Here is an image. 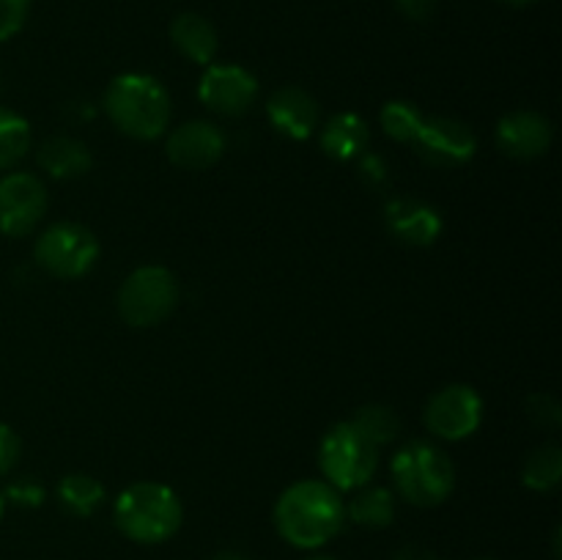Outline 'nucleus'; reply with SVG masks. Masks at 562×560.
Masks as SVG:
<instances>
[{"mask_svg":"<svg viewBox=\"0 0 562 560\" xmlns=\"http://www.w3.org/2000/svg\"><path fill=\"white\" fill-rule=\"evenodd\" d=\"M346 522V505L327 481H296L274 505V527L296 549H318L333 541Z\"/></svg>","mask_w":562,"mask_h":560,"instance_id":"f257e3e1","label":"nucleus"},{"mask_svg":"<svg viewBox=\"0 0 562 560\" xmlns=\"http://www.w3.org/2000/svg\"><path fill=\"white\" fill-rule=\"evenodd\" d=\"M104 113L132 141H157L170 124V97L157 77L126 71L104 91Z\"/></svg>","mask_w":562,"mask_h":560,"instance_id":"f03ea898","label":"nucleus"},{"mask_svg":"<svg viewBox=\"0 0 562 560\" xmlns=\"http://www.w3.org/2000/svg\"><path fill=\"white\" fill-rule=\"evenodd\" d=\"M115 527L130 541L162 544L179 533L184 522V505L179 494L157 481H140L126 486L113 505Z\"/></svg>","mask_w":562,"mask_h":560,"instance_id":"7ed1b4c3","label":"nucleus"},{"mask_svg":"<svg viewBox=\"0 0 562 560\" xmlns=\"http://www.w3.org/2000/svg\"><path fill=\"white\" fill-rule=\"evenodd\" d=\"M393 483L406 503L434 508L445 503L456 486V467L442 448L426 439L404 445L393 456Z\"/></svg>","mask_w":562,"mask_h":560,"instance_id":"20e7f679","label":"nucleus"},{"mask_svg":"<svg viewBox=\"0 0 562 560\" xmlns=\"http://www.w3.org/2000/svg\"><path fill=\"white\" fill-rule=\"evenodd\" d=\"M318 467L333 489L357 492L376 475L379 445L355 421L335 423L322 439Z\"/></svg>","mask_w":562,"mask_h":560,"instance_id":"39448f33","label":"nucleus"},{"mask_svg":"<svg viewBox=\"0 0 562 560\" xmlns=\"http://www.w3.org/2000/svg\"><path fill=\"white\" fill-rule=\"evenodd\" d=\"M179 296L181 291L176 275L159 264H146L126 275L119 296H115V305H119V316L130 327L146 329L162 324L176 311Z\"/></svg>","mask_w":562,"mask_h":560,"instance_id":"423d86ee","label":"nucleus"},{"mask_svg":"<svg viewBox=\"0 0 562 560\" xmlns=\"http://www.w3.org/2000/svg\"><path fill=\"white\" fill-rule=\"evenodd\" d=\"M36 264L58 280L82 278L99 258V239L80 223H55L38 236L33 247Z\"/></svg>","mask_w":562,"mask_h":560,"instance_id":"0eeeda50","label":"nucleus"},{"mask_svg":"<svg viewBox=\"0 0 562 560\" xmlns=\"http://www.w3.org/2000/svg\"><path fill=\"white\" fill-rule=\"evenodd\" d=\"M423 423L428 432L448 443L472 437L483 423V399L470 384H448L428 399Z\"/></svg>","mask_w":562,"mask_h":560,"instance_id":"6e6552de","label":"nucleus"},{"mask_svg":"<svg viewBox=\"0 0 562 560\" xmlns=\"http://www.w3.org/2000/svg\"><path fill=\"white\" fill-rule=\"evenodd\" d=\"M49 195L44 181L27 170H14L0 179V234L27 236L47 214Z\"/></svg>","mask_w":562,"mask_h":560,"instance_id":"1a4fd4ad","label":"nucleus"},{"mask_svg":"<svg viewBox=\"0 0 562 560\" xmlns=\"http://www.w3.org/2000/svg\"><path fill=\"white\" fill-rule=\"evenodd\" d=\"M258 97L256 75L236 64H209L198 82V99L206 104L212 113L236 119L252 108Z\"/></svg>","mask_w":562,"mask_h":560,"instance_id":"9d476101","label":"nucleus"},{"mask_svg":"<svg viewBox=\"0 0 562 560\" xmlns=\"http://www.w3.org/2000/svg\"><path fill=\"white\" fill-rule=\"evenodd\" d=\"M412 146H417V154L428 165L456 168V165H464L475 157L477 141L475 132L464 121L450 119V115H431V119L426 115L420 135Z\"/></svg>","mask_w":562,"mask_h":560,"instance_id":"9b49d317","label":"nucleus"},{"mask_svg":"<svg viewBox=\"0 0 562 560\" xmlns=\"http://www.w3.org/2000/svg\"><path fill=\"white\" fill-rule=\"evenodd\" d=\"M165 154L181 170H206L225 154V135L212 121H187L165 143Z\"/></svg>","mask_w":562,"mask_h":560,"instance_id":"f8f14e48","label":"nucleus"},{"mask_svg":"<svg viewBox=\"0 0 562 560\" xmlns=\"http://www.w3.org/2000/svg\"><path fill=\"white\" fill-rule=\"evenodd\" d=\"M552 124L536 110H514L497 124L499 152L514 159H536L552 148Z\"/></svg>","mask_w":562,"mask_h":560,"instance_id":"ddd939ff","label":"nucleus"},{"mask_svg":"<svg viewBox=\"0 0 562 560\" xmlns=\"http://www.w3.org/2000/svg\"><path fill=\"white\" fill-rule=\"evenodd\" d=\"M269 124L289 141H307L318 130L322 110L318 102L300 86H283L267 102Z\"/></svg>","mask_w":562,"mask_h":560,"instance_id":"4468645a","label":"nucleus"},{"mask_svg":"<svg viewBox=\"0 0 562 560\" xmlns=\"http://www.w3.org/2000/svg\"><path fill=\"white\" fill-rule=\"evenodd\" d=\"M384 220L393 231L395 239L406 242L412 247H428L442 234V217L428 203L415 198H395L384 206Z\"/></svg>","mask_w":562,"mask_h":560,"instance_id":"2eb2a0df","label":"nucleus"},{"mask_svg":"<svg viewBox=\"0 0 562 560\" xmlns=\"http://www.w3.org/2000/svg\"><path fill=\"white\" fill-rule=\"evenodd\" d=\"M36 159L38 168H42L44 173L60 181L80 179V176H86L93 165L91 148L69 135H58L44 141L42 146H38Z\"/></svg>","mask_w":562,"mask_h":560,"instance_id":"dca6fc26","label":"nucleus"},{"mask_svg":"<svg viewBox=\"0 0 562 560\" xmlns=\"http://www.w3.org/2000/svg\"><path fill=\"white\" fill-rule=\"evenodd\" d=\"M170 42L187 60L201 66L212 64L220 47L214 25L195 11H184V14L176 16L173 25H170Z\"/></svg>","mask_w":562,"mask_h":560,"instance_id":"f3484780","label":"nucleus"},{"mask_svg":"<svg viewBox=\"0 0 562 560\" xmlns=\"http://www.w3.org/2000/svg\"><path fill=\"white\" fill-rule=\"evenodd\" d=\"M368 146V124L357 113H338L322 126V148L338 163L360 157Z\"/></svg>","mask_w":562,"mask_h":560,"instance_id":"a211bd4d","label":"nucleus"},{"mask_svg":"<svg viewBox=\"0 0 562 560\" xmlns=\"http://www.w3.org/2000/svg\"><path fill=\"white\" fill-rule=\"evenodd\" d=\"M346 516L362 527H387L395 519V497L384 486H362L346 505Z\"/></svg>","mask_w":562,"mask_h":560,"instance_id":"6ab92c4d","label":"nucleus"},{"mask_svg":"<svg viewBox=\"0 0 562 560\" xmlns=\"http://www.w3.org/2000/svg\"><path fill=\"white\" fill-rule=\"evenodd\" d=\"M562 481V450L558 445H541L521 464V483L532 492H552Z\"/></svg>","mask_w":562,"mask_h":560,"instance_id":"aec40b11","label":"nucleus"},{"mask_svg":"<svg viewBox=\"0 0 562 560\" xmlns=\"http://www.w3.org/2000/svg\"><path fill=\"white\" fill-rule=\"evenodd\" d=\"M58 500L69 514L91 516L102 505L104 486L88 472H71L58 483Z\"/></svg>","mask_w":562,"mask_h":560,"instance_id":"412c9836","label":"nucleus"},{"mask_svg":"<svg viewBox=\"0 0 562 560\" xmlns=\"http://www.w3.org/2000/svg\"><path fill=\"white\" fill-rule=\"evenodd\" d=\"M31 124L0 108V170H9L31 152Z\"/></svg>","mask_w":562,"mask_h":560,"instance_id":"4be33fe9","label":"nucleus"},{"mask_svg":"<svg viewBox=\"0 0 562 560\" xmlns=\"http://www.w3.org/2000/svg\"><path fill=\"white\" fill-rule=\"evenodd\" d=\"M379 121H382L384 135L393 137L395 143H415L417 135L423 130V121L426 115L415 108L412 102H387L379 113Z\"/></svg>","mask_w":562,"mask_h":560,"instance_id":"5701e85b","label":"nucleus"},{"mask_svg":"<svg viewBox=\"0 0 562 560\" xmlns=\"http://www.w3.org/2000/svg\"><path fill=\"white\" fill-rule=\"evenodd\" d=\"M351 421H355L357 426H360L362 432H366L368 437L379 445V448L387 443H393L401 432L398 415H395L390 406H382V404L362 406V410H357V415L351 417Z\"/></svg>","mask_w":562,"mask_h":560,"instance_id":"b1692460","label":"nucleus"},{"mask_svg":"<svg viewBox=\"0 0 562 560\" xmlns=\"http://www.w3.org/2000/svg\"><path fill=\"white\" fill-rule=\"evenodd\" d=\"M31 0H0V42H9L25 27Z\"/></svg>","mask_w":562,"mask_h":560,"instance_id":"393cba45","label":"nucleus"},{"mask_svg":"<svg viewBox=\"0 0 562 560\" xmlns=\"http://www.w3.org/2000/svg\"><path fill=\"white\" fill-rule=\"evenodd\" d=\"M527 415H530V421L541 428H558L562 423V410L558 399L547 393H536L527 401Z\"/></svg>","mask_w":562,"mask_h":560,"instance_id":"a878e982","label":"nucleus"},{"mask_svg":"<svg viewBox=\"0 0 562 560\" xmlns=\"http://www.w3.org/2000/svg\"><path fill=\"white\" fill-rule=\"evenodd\" d=\"M22 456V439L9 423H0V475H9Z\"/></svg>","mask_w":562,"mask_h":560,"instance_id":"bb28decb","label":"nucleus"},{"mask_svg":"<svg viewBox=\"0 0 562 560\" xmlns=\"http://www.w3.org/2000/svg\"><path fill=\"white\" fill-rule=\"evenodd\" d=\"M5 500L16 505H25V508H36L44 503V489L36 481H16L5 489Z\"/></svg>","mask_w":562,"mask_h":560,"instance_id":"cd10ccee","label":"nucleus"},{"mask_svg":"<svg viewBox=\"0 0 562 560\" xmlns=\"http://www.w3.org/2000/svg\"><path fill=\"white\" fill-rule=\"evenodd\" d=\"M395 5H398V11L406 16V20L423 22L434 14L437 0H395Z\"/></svg>","mask_w":562,"mask_h":560,"instance_id":"c85d7f7f","label":"nucleus"},{"mask_svg":"<svg viewBox=\"0 0 562 560\" xmlns=\"http://www.w3.org/2000/svg\"><path fill=\"white\" fill-rule=\"evenodd\" d=\"M393 560H442V558H439L437 552H431V549L420 547V544H409V547L398 549Z\"/></svg>","mask_w":562,"mask_h":560,"instance_id":"c756f323","label":"nucleus"},{"mask_svg":"<svg viewBox=\"0 0 562 560\" xmlns=\"http://www.w3.org/2000/svg\"><path fill=\"white\" fill-rule=\"evenodd\" d=\"M214 560H247V558H241L239 552H220Z\"/></svg>","mask_w":562,"mask_h":560,"instance_id":"7c9ffc66","label":"nucleus"},{"mask_svg":"<svg viewBox=\"0 0 562 560\" xmlns=\"http://www.w3.org/2000/svg\"><path fill=\"white\" fill-rule=\"evenodd\" d=\"M503 3H508V5H532V3H538V0H503Z\"/></svg>","mask_w":562,"mask_h":560,"instance_id":"2f4dec72","label":"nucleus"},{"mask_svg":"<svg viewBox=\"0 0 562 560\" xmlns=\"http://www.w3.org/2000/svg\"><path fill=\"white\" fill-rule=\"evenodd\" d=\"M3 508H5V494L3 489H0V516H3Z\"/></svg>","mask_w":562,"mask_h":560,"instance_id":"473e14b6","label":"nucleus"},{"mask_svg":"<svg viewBox=\"0 0 562 560\" xmlns=\"http://www.w3.org/2000/svg\"><path fill=\"white\" fill-rule=\"evenodd\" d=\"M307 560H338V558H329V555H313V558Z\"/></svg>","mask_w":562,"mask_h":560,"instance_id":"72a5a7b5","label":"nucleus"}]
</instances>
